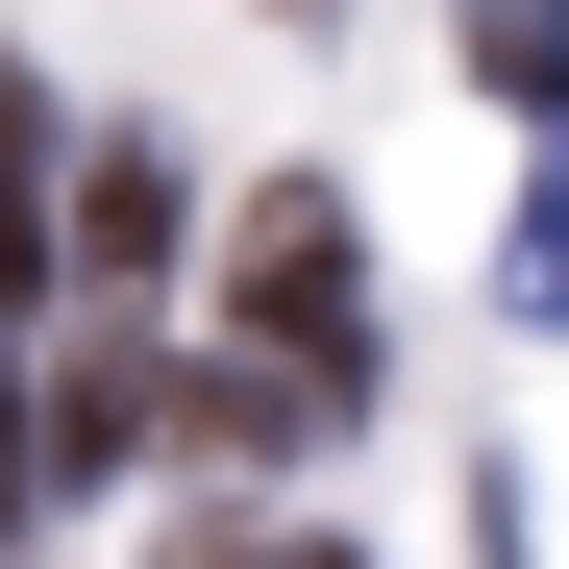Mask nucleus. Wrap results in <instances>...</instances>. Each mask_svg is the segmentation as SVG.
Returning a JSON list of instances; mask_svg holds the SVG:
<instances>
[{
    "mask_svg": "<svg viewBox=\"0 0 569 569\" xmlns=\"http://www.w3.org/2000/svg\"><path fill=\"white\" fill-rule=\"evenodd\" d=\"M223 322H248V371H298V397H371V223H347V173H272L223 223Z\"/></svg>",
    "mask_w": 569,
    "mask_h": 569,
    "instance_id": "obj_1",
    "label": "nucleus"
},
{
    "mask_svg": "<svg viewBox=\"0 0 569 569\" xmlns=\"http://www.w3.org/2000/svg\"><path fill=\"white\" fill-rule=\"evenodd\" d=\"M173 248H199V173H173L149 124H124V149H74V199H50V272H74V298H149Z\"/></svg>",
    "mask_w": 569,
    "mask_h": 569,
    "instance_id": "obj_2",
    "label": "nucleus"
},
{
    "mask_svg": "<svg viewBox=\"0 0 569 569\" xmlns=\"http://www.w3.org/2000/svg\"><path fill=\"white\" fill-rule=\"evenodd\" d=\"M322 421H347V397H298V371H248V347H223V371H173V421H149V446H199V470H298Z\"/></svg>",
    "mask_w": 569,
    "mask_h": 569,
    "instance_id": "obj_3",
    "label": "nucleus"
},
{
    "mask_svg": "<svg viewBox=\"0 0 569 569\" xmlns=\"http://www.w3.org/2000/svg\"><path fill=\"white\" fill-rule=\"evenodd\" d=\"M26 421H50V496H74V470H149V421H173V371H149V347L100 322V347H74L50 397H26Z\"/></svg>",
    "mask_w": 569,
    "mask_h": 569,
    "instance_id": "obj_4",
    "label": "nucleus"
},
{
    "mask_svg": "<svg viewBox=\"0 0 569 569\" xmlns=\"http://www.w3.org/2000/svg\"><path fill=\"white\" fill-rule=\"evenodd\" d=\"M50 298V100H26V50H0V322Z\"/></svg>",
    "mask_w": 569,
    "mask_h": 569,
    "instance_id": "obj_5",
    "label": "nucleus"
},
{
    "mask_svg": "<svg viewBox=\"0 0 569 569\" xmlns=\"http://www.w3.org/2000/svg\"><path fill=\"white\" fill-rule=\"evenodd\" d=\"M446 50H470V100H520V124H569V0H470Z\"/></svg>",
    "mask_w": 569,
    "mask_h": 569,
    "instance_id": "obj_6",
    "label": "nucleus"
},
{
    "mask_svg": "<svg viewBox=\"0 0 569 569\" xmlns=\"http://www.w3.org/2000/svg\"><path fill=\"white\" fill-rule=\"evenodd\" d=\"M496 298H520V322H569V149L520 173V223H496Z\"/></svg>",
    "mask_w": 569,
    "mask_h": 569,
    "instance_id": "obj_7",
    "label": "nucleus"
},
{
    "mask_svg": "<svg viewBox=\"0 0 569 569\" xmlns=\"http://www.w3.org/2000/svg\"><path fill=\"white\" fill-rule=\"evenodd\" d=\"M149 569H347V545H298V520H173Z\"/></svg>",
    "mask_w": 569,
    "mask_h": 569,
    "instance_id": "obj_8",
    "label": "nucleus"
},
{
    "mask_svg": "<svg viewBox=\"0 0 569 569\" xmlns=\"http://www.w3.org/2000/svg\"><path fill=\"white\" fill-rule=\"evenodd\" d=\"M50 520V421H26V371H0V545Z\"/></svg>",
    "mask_w": 569,
    "mask_h": 569,
    "instance_id": "obj_9",
    "label": "nucleus"
}]
</instances>
